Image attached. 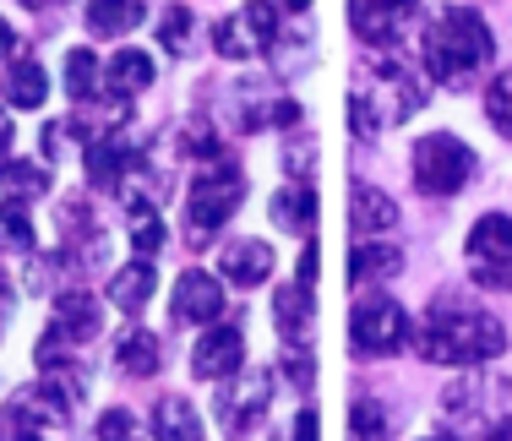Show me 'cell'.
<instances>
[{"label": "cell", "mask_w": 512, "mask_h": 441, "mask_svg": "<svg viewBox=\"0 0 512 441\" xmlns=\"http://www.w3.org/2000/svg\"><path fill=\"white\" fill-rule=\"evenodd\" d=\"M496 55V39L485 28L480 11L469 6H442L431 22H425V39H420V60L431 71V82L442 88H469Z\"/></svg>", "instance_id": "1"}, {"label": "cell", "mask_w": 512, "mask_h": 441, "mask_svg": "<svg viewBox=\"0 0 512 441\" xmlns=\"http://www.w3.org/2000/svg\"><path fill=\"white\" fill-rule=\"evenodd\" d=\"M414 349L436 365H480V360H496L507 349V327L491 311H480V305L442 300L425 311V327L414 338Z\"/></svg>", "instance_id": "2"}, {"label": "cell", "mask_w": 512, "mask_h": 441, "mask_svg": "<svg viewBox=\"0 0 512 441\" xmlns=\"http://www.w3.org/2000/svg\"><path fill=\"white\" fill-rule=\"evenodd\" d=\"M425 88L420 77H409L393 55H371L355 71V88H349V120H355L360 137H382V131L404 126L420 115Z\"/></svg>", "instance_id": "3"}, {"label": "cell", "mask_w": 512, "mask_h": 441, "mask_svg": "<svg viewBox=\"0 0 512 441\" xmlns=\"http://www.w3.org/2000/svg\"><path fill=\"white\" fill-rule=\"evenodd\" d=\"M474 180V147L453 131H431L414 142V186L425 196H458Z\"/></svg>", "instance_id": "4"}, {"label": "cell", "mask_w": 512, "mask_h": 441, "mask_svg": "<svg viewBox=\"0 0 512 441\" xmlns=\"http://www.w3.org/2000/svg\"><path fill=\"white\" fill-rule=\"evenodd\" d=\"M463 256H469L474 284L507 294V289H512V218H507V213L474 218L469 240H463Z\"/></svg>", "instance_id": "5"}, {"label": "cell", "mask_w": 512, "mask_h": 441, "mask_svg": "<svg viewBox=\"0 0 512 441\" xmlns=\"http://www.w3.org/2000/svg\"><path fill=\"white\" fill-rule=\"evenodd\" d=\"M246 202V175L235 164L213 169V175H197V186L186 196V224H191V240H202L207 229H224L235 218V207Z\"/></svg>", "instance_id": "6"}, {"label": "cell", "mask_w": 512, "mask_h": 441, "mask_svg": "<svg viewBox=\"0 0 512 441\" xmlns=\"http://www.w3.org/2000/svg\"><path fill=\"white\" fill-rule=\"evenodd\" d=\"M349 343H355L360 354H393L409 343V311L398 300H387V294H371V300L355 305V316H349Z\"/></svg>", "instance_id": "7"}, {"label": "cell", "mask_w": 512, "mask_h": 441, "mask_svg": "<svg viewBox=\"0 0 512 441\" xmlns=\"http://www.w3.org/2000/svg\"><path fill=\"white\" fill-rule=\"evenodd\" d=\"M273 39H278V11H273V0H251V6L229 11V17L213 28V49H218V55H229V60L262 55Z\"/></svg>", "instance_id": "8"}, {"label": "cell", "mask_w": 512, "mask_h": 441, "mask_svg": "<svg viewBox=\"0 0 512 441\" xmlns=\"http://www.w3.org/2000/svg\"><path fill=\"white\" fill-rule=\"evenodd\" d=\"M267 398H273V376L267 371H240L229 376L224 398H218V425H224V436H246L256 420L267 414Z\"/></svg>", "instance_id": "9"}, {"label": "cell", "mask_w": 512, "mask_h": 441, "mask_svg": "<svg viewBox=\"0 0 512 441\" xmlns=\"http://www.w3.org/2000/svg\"><path fill=\"white\" fill-rule=\"evenodd\" d=\"M191 371L202 376V382H229V376L246 371V333H240L235 322H213V333L197 343V354H191Z\"/></svg>", "instance_id": "10"}, {"label": "cell", "mask_w": 512, "mask_h": 441, "mask_svg": "<svg viewBox=\"0 0 512 441\" xmlns=\"http://www.w3.org/2000/svg\"><path fill=\"white\" fill-rule=\"evenodd\" d=\"M169 311H175V322H186V327L213 322V316H224V284H218L213 273H202V267H191V273L175 278Z\"/></svg>", "instance_id": "11"}, {"label": "cell", "mask_w": 512, "mask_h": 441, "mask_svg": "<svg viewBox=\"0 0 512 441\" xmlns=\"http://www.w3.org/2000/svg\"><path fill=\"white\" fill-rule=\"evenodd\" d=\"M420 6V0H349V28L360 33L365 44H393L398 33H404L409 11Z\"/></svg>", "instance_id": "12"}, {"label": "cell", "mask_w": 512, "mask_h": 441, "mask_svg": "<svg viewBox=\"0 0 512 441\" xmlns=\"http://www.w3.org/2000/svg\"><path fill=\"white\" fill-rule=\"evenodd\" d=\"M99 327H104L99 300H93L88 289H66V294L55 300V316H50V327H44V333H55L66 349H77V343L99 338Z\"/></svg>", "instance_id": "13"}, {"label": "cell", "mask_w": 512, "mask_h": 441, "mask_svg": "<svg viewBox=\"0 0 512 441\" xmlns=\"http://www.w3.org/2000/svg\"><path fill=\"white\" fill-rule=\"evenodd\" d=\"M218 273H224L229 284H240V289L267 284V273H273V245L267 240H235L224 251V262H218Z\"/></svg>", "instance_id": "14"}, {"label": "cell", "mask_w": 512, "mask_h": 441, "mask_svg": "<svg viewBox=\"0 0 512 441\" xmlns=\"http://www.w3.org/2000/svg\"><path fill=\"white\" fill-rule=\"evenodd\" d=\"M349 224H355L360 235H387V229L398 224V202L376 186H355V196H349Z\"/></svg>", "instance_id": "15"}, {"label": "cell", "mask_w": 512, "mask_h": 441, "mask_svg": "<svg viewBox=\"0 0 512 441\" xmlns=\"http://www.w3.org/2000/svg\"><path fill=\"white\" fill-rule=\"evenodd\" d=\"M273 224L289 229V235H311V229H316V186H311V180L284 186L273 196Z\"/></svg>", "instance_id": "16"}, {"label": "cell", "mask_w": 512, "mask_h": 441, "mask_svg": "<svg viewBox=\"0 0 512 441\" xmlns=\"http://www.w3.org/2000/svg\"><path fill=\"white\" fill-rule=\"evenodd\" d=\"M88 33L99 39H115V33H131L142 17H148V0H88Z\"/></svg>", "instance_id": "17"}, {"label": "cell", "mask_w": 512, "mask_h": 441, "mask_svg": "<svg viewBox=\"0 0 512 441\" xmlns=\"http://www.w3.org/2000/svg\"><path fill=\"white\" fill-rule=\"evenodd\" d=\"M153 436H158V441H202V420H197V409H191V398H180V392L158 398V409H153Z\"/></svg>", "instance_id": "18"}, {"label": "cell", "mask_w": 512, "mask_h": 441, "mask_svg": "<svg viewBox=\"0 0 512 441\" xmlns=\"http://www.w3.org/2000/svg\"><path fill=\"white\" fill-rule=\"evenodd\" d=\"M104 88L115 98L148 93L153 88V55H142V49H120V55L109 60V71H104Z\"/></svg>", "instance_id": "19"}, {"label": "cell", "mask_w": 512, "mask_h": 441, "mask_svg": "<svg viewBox=\"0 0 512 441\" xmlns=\"http://www.w3.org/2000/svg\"><path fill=\"white\" fill-rule=\"evenodd\" d=\"M50 98V77H44L39 60H11L6 71V104L11 109H39Z\"/></svg>", "instance_id": "20"}, {"label": "cell", "mask_w": 512, "mask_h": 441, "mask_svg": "<svg viewBox=\"0 0 512 441\" xmlns=\"http://www.w3.org/2000/svg\"><path fill=\"white\" fill-rule=\"evenodd\" d=\"M398 267H404V251H398V245H387V240H365V245H355V256H349V278H355V284L393 278Z\"/></svg>", "instance_id": "21"}, {"label": "cell", "mask_w": 512, "mask_h": 441, "mask_svg": "<svg viewBox=\"0 0 512 441\" xmlns=\"http://www.w3.org/2000/svg\"><path fill=\"white\" fill-rule=\"evenodd\" d=\"M153 267L148 262H131V267H120L115 278H109V305H120V311H142V305L153 300Z\"/></svg>", "instance_id": "22"}, {"label": "cell", "mask_w": 512, "mask_h": 441, "mask_svg": "<svg viewBox=\"0 0 512 441\" xmlns=\"http://www.w3.org/2000/svg\"><path fill=\"white\" fill-rule=\"evenodd\" d=\"M115 360L126 376H153L158 371V338L148 333V327H126L115 343Z\"/></svg>", "instance_id": "23"}, {"label": "cell", "mask_w": 512, "mask_h": 441, "mask_svg": "<svg viewBox=\"0 0 512 441\" xmlns=\"http://www.w3.org/2000/svg\"><path fill=\"white\" fill-rule=\"evenodd\" d=\"M273 311H278V333H284L289 343L311 333V289H306V284H289V289H278Z\"/></svg>", "instance_id": "24"}, {"label": "cell", "mask_w": 512, "mask_h": 441, "mask_svg": "<svg viewBox=\"0 0 512 441\" xmlns=\"http://www.w3.org/2000/svg\"><path fill=\"white\" fill-rule=\"evenodd\" d=\"M126 158H131L126 137H99V142H88V175H93V186H115L120 169H126Z\"/></svg>", "instance_id": "25"}, {"label": "cell", "mask_w": 512, "mask_h": 441, "mask_svg": "<svg viewBox=\"0 0 512 441\" xmlns=\"http://www.w3.org/2000/svg\"><path fill=\"white\" fill-rule=\"evenodd\" d=\"M0 186L11 191V202H28V196L50 191V169L33 164V158H17V164H0Z\"/></svg>", "instance_id": "26"}, {"label": "cell", "mask_w": 512, "mask_h": 441, "mask_svg": "<svg viewBox=\"0 0 512 441\" xmlns=\"http://www.w3.org/2000/svg\"><path fill=\"white\" fill-rule=\"evenodd\" d=\"M66 93L77 98V104L82 98H99V55H93V49L77 44L66 55Z\"/></svg>", "instance_id": "27"}, {"label": "cell", "mask_w": 512, "mask_h": 441, "mask_svg": "<svg viewBox=\"0 0 512 441\" xmlns=\"http://www.w3.org/2000/svg\"><path fill=\"white\" fill-rule=\"evenodd\" d=\"M387 425H393V414L376 398H360L355 409H349V436L355 441H387Z\"/></svg>", "instance_id": "28"}, {"label": "cell", "mask_w": 512, "mask_h": 441, "mask_svg": "<svg viewBox=\"0 0 512 441\" xmlns=\"http://www.w3.org/2000/svg\"><path fill=\"white\" fill-rule=\"evenodd\" d=\"M131 245H137L142 262H148L158 245H164V224H158V213L142 202V196H131Z\"/></svg>", "instance_id": "29"}, {"label": "cell", "mask_w": 512, "mask_h": 441, "mask_svg": "<svg viewBox=\"0 0 512 441\" xmlns=\"http://www.w3.org/2000/svg\"><path fill=\"white\" fill-rule=\"evenodd\" d=\"M33 218H28V207L22 202H6L0 207V245H6V251H33Z\"/></svg>", "instance_id": "30"}, {"label": "cell", "mask_w": 512, "mask_h": 441, "mask_svg": "<svg viewBox=\"0 0 512 441\" xmlns=\"http://www.w3.org/2000/svg\"><path fill=\"white\" fill-rule=\"evenodd\" d=\"M485 115H491V126L502 131V137H512V71H502V77L485 88Z\"/></svg>", "instance_id": "31"}, {"label": "cell", "mask_w": 512, "mask_h": 441, "mask_svg": "<svg viewBox=\"0 0 512 441\" xmlns=\"http://www.w3.org/2000/svg\"><path fill=\"white\" fill-rule=\"evenodd\" d=\"M186 39H191V11H186V6H169V17L158 22V44H164L169 55H180V49H186Z\"/></svg>", "instance_id": "32"}, {"label": "cell", "mask_w": 512, "mask_h": 441, "mask_svg": "<svg viewBox=\"0 0 512 441\" xmlns=\"http://www.w3.org/2000/svg\"><path fill=\"white\" fill-rule=\"evenodd\" d=\"M131 431H137V420L126 409H109L99 420V441H131Z\"/></svg>", "instance_id": "33"}, {"label": "cell", "mask_w": 512, "mask_h": 441, "mask_svg": "<svg viewBox=\"0 0 512 441\" xmlns=\"http://www.w3.org/2000/svg\"><path fill=\"white\" fill-rule=\"evenodd\" d=\"M322 436V420H316V409H300L295 414V431H289V441H316Z\"/></svg>", "instance_id": "34"}, {"label": "cell", "mask_w": 512, "mask_h": 441, "mask_svg": "<svg viewBox=\"0 0 512 441\" xmlns=\"http://www.w3.org/2000/svg\"><path fill=\"white\" fill-rule=\"evenodd\" d=\"M300 284H306V289L316 284V240L306 245V262H300Z\"/></svg>", "instance_id": "35"}, {"label": "cell", "mask_w": 512, "mask_h": 441, "mask_svg": "<svg viewBox=\"0 0 512 441\" xmlns=\"http://www.w3.org/2000/svg\"><path fill=\"white\" fill-rule=\"evenodd\" d=\"M491 441H512V414H507V420H502V425H496V431H491Z\"/></svg>", "instance_id": "36"}, {"label": "cell", "mask_w": 512, "mask_h": 441, "mask_svg": "<svg viewBox=\"0 0 512 441\" xmlns=\"http://www.w3.org/2000/svg\"><path fill=\"white\" fill-rule=\"evenodd\" d=\"M6 147H11V120L0 115V153H6Z\"/></svg>", "instance_id": "37"}, {"label": "cell", "mask_w": 512, "mask_h": 441, "mask_svg": "<svg viewBox=\"0 0 512 441\" xmlns=\"http://www.w3.org/2000/svg\"><path fill=\"white\" fill-rule=\"evenodd\" d=\"M278 6H284V11H306L311 0H278Z\"/></svg>", "instance_id": "38"}, {"label": "cell", "mask_w": 512, "mask_h": 441, "mask_svg": "<svg viewBox=\"0 0 512 441\" xmlns=\"http://www.w3.org/2000/svg\"><path fill=\"white\" fill-rule=\"evenodd\" d=\"M6 49H11V28L0 22V55H6Z\"/></svg>", "instance_id": "39"}, {"label": "cell", "mask_w": 512, "mask_h": 441, "mask_svg": "<svg viewBox=\"0 0 512 441\" xmlns=\"http://www.w3.org/2000/svg\"><path fill=\"white\" fill-rule=\"evenodd\" d=\"M22 6H50V0H22Z\"/></svg>", "instance_id": "40"}, {"label": "cell", "mask_w": 512, "mask_h": 441, "mask_svg": "<svg viewBox=\"0 0 512 441\" xmlns=\"http://www.w3.org/2000/svg\"><path fill=\"white\" fill-rule=\"evenodd\" d=\"M425 441H447V436H425Z\"/></svg>", "instance_id": "41"}]
</instances>
